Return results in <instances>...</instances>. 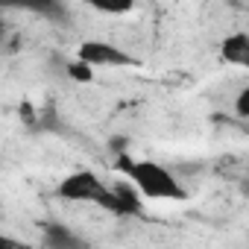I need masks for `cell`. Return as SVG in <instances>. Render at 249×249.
Wrapping results in <instances>:
<instances>
[{"label":"cell","mask_w":249,"mask_h":249,"mask_svg":"<svg viewBox=\"0 0 249 249\" xmlns=\"http://www.w3.org/2000/svg\"><path fill=\"white\" fill-rule=\"evenodd\" d=\"M114 161H117V170L126 176V182L135 185L141 199H156V202H182V199H188L185 185L161 161L135 159L129 153H117Z\"/></svg>","instance_id":"1"},{"label":"cell","mask_w":249,"mask_h":249,"mask_svg":"<svg viewBox=\"0 0 249 249\" xmlns=\"http://www.w3.org/2000/svg\"><path fill=\"white\" fill-rule=\"evenodd\" d=\"M53 196L62 199V202H76V205H97L108 214H117L120 217V205H117V196H114V188L100 176L94 173L91 167H76L71 173H65L56 188H53Z\"/></svg>","instance_id":"2"},{"label":"cell","mask_w":249,"mask_h":249,"mask_svg":"<svg viewBox=\"0 0 249 249\" xmlns=\"http://www.w3.org/2000/svg\"><path fill=\"white\" fill-rule=\"evenodd\" d=\"M76 62L88 65L91 71L94 68L117 71V68H141L144 65L135 53H129L126 47H120L117 41H108V38H85L76 47Z\"/></svg>","instance_id":"3"},{"label":"cell","mask_w":249,"mask_h":249,"mask_svg":"<svg viewBox=\"0 0 249 249\" xmlns=\"http://www.w3.org/2000/svg\"><path fill=\"white\" fill-rule=\"evenodd\" d=\"M38 234H41V249H94V243L85 234H79L73 226L62 220H41Z\"/></svg>","instance_id":"4"},{"label":"cell","mask_w":249,"mask_h":249,"mask_svg":"<svg viewBox=\"0 0 249 249\" xmlns=\"http://www.w3.org/2000/svg\"><path fill=\"white\" fill-rule=\"evenodd\" d=\"M220 62H226L231 68H249V36L243 30L229 33L220 41Z\"/></svg>","instance_id":"5"},{"label":"cell","mask_w":249,"mask_h":249,"mask_svg":"<svg viewBox=\"0 0 249 249\" xmlns=\"http://www.w3.org/2000/svg\"><path fill=\"white\" fill-rule=\"evenodd\" d=\"M111 188H114V196L120 205V217H141L144 214V202L129 182H114Z\"/></svg>","instance_id":"6"},{"label":"cell","mask_w":249,"mask_h":249,"mask_svg":"<svg viewBox=\"0 0 249 249\" xmlns=\"http://www.w3.org/2000/svg\"><path fill=\"white\" fill-rule=\"evenodd\" d=\"M65 73L71 76V79H76V82H91L94 79V71L88 68V65H82V62H65Z\"/></svg>","instance_id":"7"},{"label":"cell","mask_w":249,"mask_h":249,"mask_svg":"<svg viewBox=\"0 0 249 249\" xmlns=\"http://www.w3.org/2000/svg\"><path fill=\"white\" fill-rule=\"evenodd\" d=\"M234 114H237V120H246V117H249V88H246V85L237 91V100H234Z\"/></svg>","instance_id":"8"},{"label":"cell","mask_w":249,"mask_h":249,"mask_svg":"<svg viewBox=\"0 0 249 249\" xmlns=\"http://www.w3.org/2000/svg\"><path fill=\"white\" fill-rule=\"evenodd\" d=\"M94 9L106 15H120V12H132V3H94Z\"/></svg>","instance_id":"9"},{"label":"cell","mask_w":249,"mask_h":249,"mask_svg":"<svg viewBox=\"0 0 249 249\" xmlns=\"http://www.w3.org/2000/svg\"><path fill=\"white\" fill-rule=\"evenodd\" d=\"M0 249H33V246L24 243V240H18V237H12V234L0 231Z\"/></svg>","instance_id":"10"},{"label":"cell","mask_w":249,"mask_h":249,"mask_svg":"<svg viewBox=\"0 0 249 249\" xmlns=\"http://www.w3.org/2000/svg\"><path fill=\"white\" fill-rule=\"evenodd\" d=\"M6 38H9V24H6L3 18H0V44H3Z\"/></svg>","instance_id":"11"},{"label":"cell","mask_w":249,"mask_h":249,"mask_svg":"<svg viewBox=\"0 0 249 249\" xmlns=\"http://www.w3.org/2000/svg\"><path fill=\"white\" fill-rule=\"evenodd\" d=\"M33 249H36V246H33Z\"/></svg>","instance_id":"12"}]
</instances>
